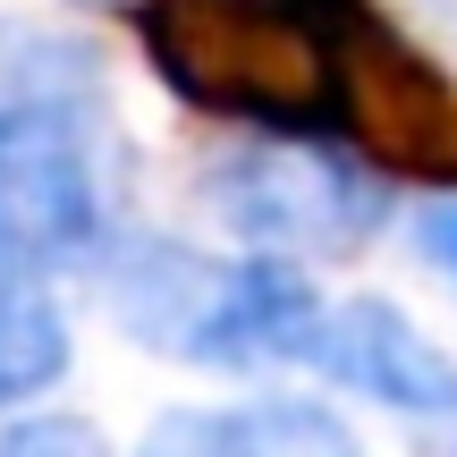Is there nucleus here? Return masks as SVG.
I'll use <instances>...</instances> for the list:
<instances>
[{"mask_svg": "<svg viewBox=\"0 0 457 457\" xmlns=\"http://www.w3.org/2000/svg\"><path fill=\"white\" fill-rule=\"evenodd\" d=\"M145 68L262 145H322L373 179L457 187V77L373 0H136Z\"/></svg>", "mask_w": 457, "mask_h": 457, "instance_id": "f257e3e1", "label": "nucleus"}, {"mask_svg": "<svg viewBox=\"0 0 457 457\" xmlns=\"http://www.w3.org/2000/svg\"><path fill=\"white\" fill-rule=\"evenodd\" d=\"M119 220V128L94 51L0 26V254L77 262Z\"/></svg>", "mask_w": 457, "mask_h": 457, "instance_id": "f03ea898", "label": "nucleus"}, {"mask_svg": "<svg viewBox=\"0 0 457 457\" xmlns=\"http://www.w3.org/2000/svg\"><path fill=\"white\" fill-rule=\"evenodd\" d=\"M111 313L128 339L179 364H305L322 296L296 262H212L179 237H145L111 262Z\"/></svg>", "mask_w": 457, "mask_h": 457, "instance_id": "7ed1b4c3", "label": "nucleus"}, {"mask_svg": "<svg viewBox=\"0 0 457 457\" xmlns=\"http://www.w3.org/2000/svg\"><path fill=\"white\" fill-rule=\"evenodd\" d=\"M204 204L237 228L254 254L296 262V254H356L381 228V187L364 162L322 145H254L204 170Z\"/></svg>", "mask_w": 457, "mask_h": 457, "instance_id": "20e7f679", "label": "nucleus"}, {"mask_svg": "<svg viewBox=\"0 0 457 457\" xmlns=\"http://www.w3.org/2000/svg\"><path fill=\"white\" fill-rule=\"evenodd\" d=\"M305 364L322 381H339V390L390 407L398 424L432 432L441 449H457V364H449V347H432L398 305H381V296L322 305V322H313V339H305Z\"/></svg>", "mask_w": 457, "mask_h": 457, "instance_id": "39448f33", "label": "nucleus"}, {"mask_svg": "<svg viewBox=\"0 0 457 457\" xmlns=\"http://www.w3.org/2000/svg\"><path fill=\"white\" fill-rule=\"evenodd\" d=\"M136 457H364L347 415L322 398H245V407H170Z\"/></svg>", "mask_w": 457, "mask_h": 457, "instance_id": "423d86ee", "label": "nucleus"}, {"mask_svg": "<svg viewBox=\"0 0 457 457\" xmlns=\"http://www.w3.org/2000/svg\"><path fill=\"white\" fill-rule=\"evenodd\" d=\"M68 373V313L34 279V262L0 254V407H26Z\"/></svg>", "mask_w": 457, "mask_h": 457, "instance_id": "0eeeda50", "label": "nucleus"}, {"mask_svg": "<svg viewBox=\"0 0 457 457\" xmlns=\"http://www.w3.org/2000/svg\"><path fill=\"white\" fill-rule=\"evenodd\" d=\"M0 457H111L85 415H9L0 424Z\"/></svg>", "mask_w": 457, "mask_h": 457, "instance_id": "6e6552de", "label": "nucleus"}, {"mask_svg": "<svg viewBox=\"0 0 457 457\" xmlns=\"http://www.w3.org/2000/svg\"><path fill=\"white\" fill-rule=\"evenodd\" d=\"M415 254H424L432 271L457 288V204H432V212H415Z\"/></svg>", "mask_w": 457, "mask_h": 457, "instance_id": "1a4fd4ad", "label": "nucleus"}, {"mask_svg": "<svg viewBox=\"0 0 457 457\" xmlns=\"http://www.w3.org/2000/svg\"><path fill=\"white\" fill-rule=\"evenodd\" d=\"M111 9H136V0H111Z\"/></svg>", "mask_w": 457, "mask_h": 457, "instance_id": "9d476101", "label": "nucleus"}]
</instances>
